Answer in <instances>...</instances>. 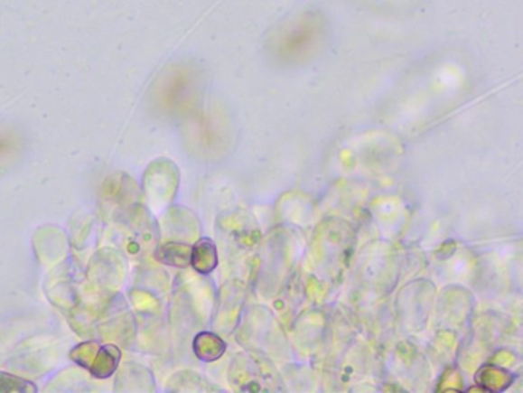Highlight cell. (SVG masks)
Here are the masks:
<instances>
[{"instance_id": "5", "label": "cell", "mask_w": 523, "mask_h": 393, "mask_svg": "<svg viewBox=\"0 0 523 393\" xmlns=\"http://www.w3.org/2000/svg\"><path fill=\"white\" fill-rule=\"evenodd\" d=\"M37 390L39 388L30 379L0 370V393H36Z\"/></svg>"}, {"instance_id": "1", "label": "cell", "mask_w": 523, "mask_h": 393, "mask_svg": "<svg viewBox=\"0 0 523 393\" xmlns=\"http://www.w3.org/2000/svg\"><path fill=\"white\" fill-rule=\"evenodd\" d=\"M122 361V351L116 344H103L97 351L89 373L97 379H111Z\"/></svg>"}, {"instance_id": "6", "label": "cell", "mask_w": 523, "mask_h": 393, "mask_svg": "<svg viewBox=\"0 0 523 393\" xmlns=\"http://www.w3.org/2000/svg\"><path fill=\"white\" fill-rule=\"evenodd\" d=\"M98 348H100V344L97 342H80L71 349L70 358H71L72 363H76L79 368L89 370Z\"/></svg>"}, {"instance_id": "3", "label": "cell", "mask_w": 523, "mask_h": 393, "mask_svg": "<svg viewBox=\"0 0 523 393\" xmlns=\"http://www.w3.org/2000/svg\"><path fill=\"white\" fill-rule=\"evenodd\" d=\"M219 265V252L217 246L210 239H200L192 246V254H191V266L193 271L199 274H210Z\"/></svg>"}, {"instance_id": "4", "label": "cell", "mask_w": 523, "mask_h": 393, "mask_svg": "<svg viewBox=\"0 0 523 393\" xmlns=\"http://www.w3.org/2000/svg\"><path fill=\"white\" fill-rule=\"evenodd\" d=\"M226 342L212 332H200L193 340V352L204 363H212L223 357Z\"/></svg>"}, {"instance_id": "2", "label": "cell", "mask_w": 523, "mask_h": 393, "mask_svg": "<svg viewBox=\"0 0 523 393\" xmlns=\"http://www.w3.org/2000/svg\"><path fill=\"white\" fill-rule=\"evenodd\" d=\"M191 254H192V246L188 245V243L169 241V243L158 245L157 249L154 252V257L162 265L177 267V269H186L191 266Z\"/></svg>"}]
</instances>
